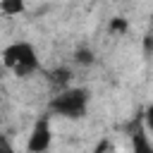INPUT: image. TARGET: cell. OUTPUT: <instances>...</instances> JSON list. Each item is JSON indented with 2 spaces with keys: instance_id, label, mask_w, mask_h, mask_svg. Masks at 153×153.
I'll list each match as a JSON object with an SVG mask.
<instances>
[{
  "instance_id": "1",
  "label": "cell",
  "mask_w": 153,
  "mask_h": 153,
  "mask_svg": "<svg viewBox=\"0 0 153 153\" xmlns=\"http://www.w3.org/2000/svg\"><path fill=\"white\" fill-rule=\"evenodd\" d=\"M0 60H2V67L17 79H31L36 72H41V55L36 45L26 38H17L7 43L0 50Z\"/></svg>"
},
{
  "instance_id": "2",
  "label": "cell",
  "mask_w": 153,
  "mask_h": 153,
  "mask_svg": "<svg viewBox=\"0 0 153 153\" xmlns=\"http://www.w3.org/2000/svg\"><path fill=\"white\" fill-rule=\"evenodd\" d=\"M88 105H91L88 88L62 86L48 100V112H50V117H60V120H81L88 112Z\"/></svg>"
},
{
  "instance_id": "3",
  "label": "cell",
  "mask_w": 153,
  "mask_h": 153,
  "mask_svg": "<svg viewBox=\"0 0 153 153\" xmlns=\"http://www.w3.org/2000/svg\"><path fill=\"white\" fill-rule=\"evenodd\" d=\"M53 143V127H50V112H45L43 117H38L31 127L26 148L29 151H48Z\"/></svg>"
},
{
  "instance_id": "4",
  "label": "cell",
  "mask_w": 153,
  "mask_h": 153,
  "mask_svg": "<svg viewBox=\"0 0 153 153\" xmlns=\"http://www.w3.org/2000/svg\"><path fill=\"white\" fill-rule=\"evenodd\" d=\"M24 12H26V0H0L2 17H19Z\"/></svg>"
},
{
  "instance_id": "5",
  "label": "cell",
  "mask_w": 153,
  "mask_h": 153,
  "mask_svg": "<svg viewBox=\"0 0 153 153\" xmlns=\"http://www.w3.org/2000/svg\"><path fill=\"white\" fill-rule=\"evenodd\" d=\"M74 62H76V65H84V67H88V65L93 62V53H91L88 48H79V50L74 53Z\"/></svg>"
},
{
  "instance_id": "6",
  "label": "cell",
  "mask_w": 153,
  "mask_h": 153,
  "mask_svg": "<svg viewBox=\"0 0 153 153\" xmlns=\"http://www.w3.org/2000/svg\"><path fill=\"white\" fill-rule=\"evenodd\" d=\"M143 122H146V129L153 134V100H151V105H148L146 112H143Z\"/></svg>"
},
{
  "instance_id": "7",
  "label": "cell",
  "mask_w": 153,
  "mask_h": 153,
  "mask_svg": "<svg viewBox=\"0 0 153 153\" xmlns=\"http://www.w3.org/2000/svg\"><path fill=\"white\" fill-rule=\"evenodd\" d=\"M124 29H127V24L122 22V17H117V19L110 22V31H124Z\"/></svg>"
}]
</instances>
